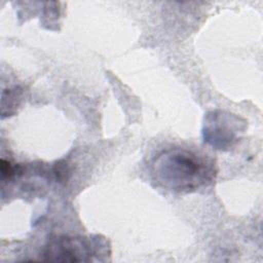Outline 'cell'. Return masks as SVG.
Returning <instances> with one entry per match:
<instances>
[{
	"label": "cell",
	"instance_id": "cell-1",
	"mask_svg": "<svg viewBox=\"0 0 263 263\" xmlns=\"http://www.w3.org/2000/svg\"><path fill=\"white\" fill-rule=\"evenodd\" d=\"M152 175L163 188L189 192L206 185L214 178L211 164L196 154L181 148L160 152L152 162Z\"/></svg>",
	"mask_w": 263,
	"mask_h": 263
},
{
	"label": "cell",
	"instance_id": "cell-2",
	"mask_svg": "<svg viewBox=\"0 0 263 263\" xmlns=\"http://www.w3.org/2000/svg\"><path fill=\"white\" fill-rule=\"evenodd\" d=\"M96 240L78 236H61L52 239L43 251L44 260L58 262L89 261L95 255Z\"/></svg>",
	"mask_w": 263,
	"mask_h": 263
},
{
	"label": "cell",
	"instance_id": "cell-3",
	"mask_svg": "<svg viewBox=\"0 0 263 263\" xmlns=\"http://www.w3.org/2000/svg\"><path fill=\"white\" fill-rule=\"evenodd\" d=\"M0 171L2 179H9L13 177L16 173V166H13L9 161L1 159L0 161Z\"/></svg>",
	"mask_w": 263,
	"mask_h": 263
}]
</instances>
